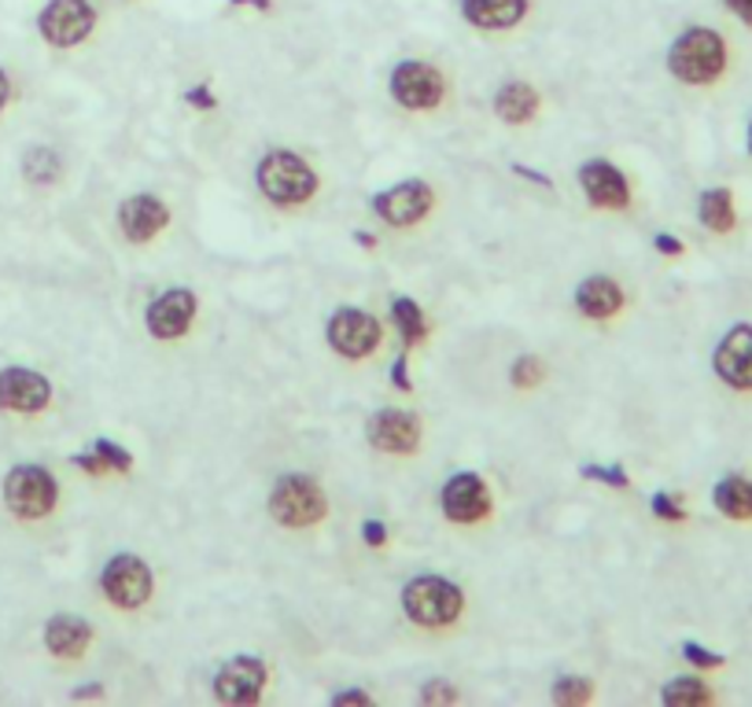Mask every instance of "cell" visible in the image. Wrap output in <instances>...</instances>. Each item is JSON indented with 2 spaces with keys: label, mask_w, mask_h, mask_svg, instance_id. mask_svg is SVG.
I'll return each mask as SVG.
<instances>
[{
  "label": "cell",
  "mask_w": 752,
  "mask_h": 707,
  "mask_svg": "<svg viewBox=\"0 0 752 707\" xmlns=\"http://www.w3.org/2000/svg\"><path fill=\"white\" fill-rule=\"evenodd\" d=\"M726 67H731V49H726L723 33L712 27H686L668 49V71L682 85H715L726 74Z\"/></svg>",
  "instance_id": "1"
},
{
  "label": "cell",
  "mask_w": 752,
  "mask_h": 707,
  "mask_svg": "<svg viewBox=\"0 0 752 707\" xmlns=\"http://www.w3.org/2000/svg\"><path fill=\"white\" fill-rule=\"evenodd\" d=\"M254 181H259L265 200L277 206H299L318 192L314 166H310L303 155L284 152V148H273L270 155H262L259 170H254Z\"/></svg>",
  "instance_id": "2"
},
{
  "label": "cell",
  "mask_w": 752,
  "mask_h": 707,
  "mask_svg": "<svg viewBox=\"0 0 752 707\" xmlns=\"http://www.w3.org/2000/svg\"><path fill=\"white\" fill-rule=\"evenodd\" d=\"M402 612L424 630L450 627L465 612V594L443 575H418L402 589Z\"/></svg>",
  "instance_id": "3"
},
{
  "label": "cell",
  "mask_w": 752,
  "mask_h": 707,
  "mask_svg": "<svg viewBox=\"0 0 752 707\" xmlns=\"http://www.w3.org/2000/svg\"><path fill=\"white\" fill-rule=\"evenodd\" d=\"M270 513L281 527H314L325 519L329 502H325V491H321L310 475L288 472L273 483Z\"/></svg>",
  "instance_id": "4"
},
{
  "label": "cell",
  "mask_w": 752,
  "mask_h": 707,
  "mask_svg": "<svg viewBox=\"0 0 752 707\" xmlns=\"http://www.w3.org/2000/svg\"><path fill=\"white\" fill-rule=\"evenodd\" d=\"M56 479L41 465H19L4 479V502L19 519H44L56 508Z\"/></svg>",
  "instance_id": "5"
},
{
  "label": "cell",
  "mask_w": 752,
  "mask_h": 707,
  "mask_svg": "<svg viewBox=\"0 0 752 707\" xmlns=\"http://www.w3.org/2000/svg\"><path fill=\"white\" fill-rule=\"evenodd\" d=\"M152 586H156L152 567H148L141 556H130V553L111 556L108 567H103V575H100L103 597H108L114 608H126V612L144 608L148 597H152Z\"/></svg>",
  "instance_id": "6"
},
{
  "label": "cell",
  "mask_w": 752,
  "mask_h": 707,
  "mask_svg": "<svg viewBox=\"0 0 752 707\" xmlns=\"http://www.w3.org/2000/svg\"><path fill=\"white\" fill-rule=\"evenodd\" d=\"M92 27H97V8L89 0H49L38 16L41 38L52 49H74L89 38Z\"/></svg>",
  "instance_id": "7"
},
{
  "label": "cell",
  "mask_w": 752,
  "mask_h": 707,
  "mask_svg": "<svg viewBox=\"0 0 752 707\" xmlns=\"http://www.w3.org/2000/svg\"><path fill=\"white\" fill-rule=\"evenodd\" d=\"M443 74L435 71L432 63L421 60H407L391 71V97H395L399 108L407 111H432L443 103Z\"/></svg>",
  "instance_id": "8"
},
{
  "label": "cell",
  "mask_w": 752,
  "mask_h": 707,
  "mask_svg": "<svg viewBox=\"0 0 752 707\" xmlns=\"http://www.w3.org/2000/svg\"><path fill=\"white\" fill-rule=\"evenodd\" d=\"M380 321L365 310L343 306L329 317V346L335 354L351 357V362H362L380 346Z\"/></svg>",
  "instance_id": "9"
},
{
  "label": "cell",
  "mask_w": 752,
  "mask_h": 707,
  "mask_svg": "<svg viewBox=\"0 0 752 707\" xmlns=\"http://www.w3.org/2000/svg\"><path fill=\"white\" fill-rule=\"evenodd\" d=\"M712 368L731 391H742V394L752 391V324L749 321L734 324V329L723 335L712 354Z\"/></svg>",
  "instance_id": "10"
},
{
  "label": "cell",
  "mask_w": 752,
  "mask_h": 707,
  "mask_svg": "<svg viewBox=\"0 0 752 707\" xmlns=\"http://www.w3.org/2000/svg\"><path fill=\"white\" fill-rule=\"evenodd\" d=\"M365 435L380 454L407 457V454H418L421 446V421L407 410H380L369 416Z\"/></svg>",
  "instance_id": "11"
},
{
  "label": "cell",
  "mask_w": 752,
  "mask_h": 707,
  "mask_svg": "<svg viewBox=\"0 0 752 707\" xmlns=\"http://www.w3.org/2000/svg\"><path fill=\"white\" fill-rule=\"evenodd\" d=\"M432 206H435V192L428 189L424 181H402V184H395V189L380 192L373 200V211L395 229L424 222V218L432 214Z\"/></svg>",
  "instance_id": "12"
},
{
  "label": "cell",
  "mask_w": 752,
  "mask_h": 707,
  "mask_svg": "<svg viewBox=\"0 0 752 707\" xmlns=\"http://www.w3.org/2000/svg\"><path fill=\"white\" fill-rule=\"evenodd\" d=\"M443 513L454 524H480V519H488L494 513L488 483L477 472H458L443 486Z\"/></svg>",
  "instance_id": "13"
},
{
  "label": "cell",
  "mask_w": 752,
  "mask_h": 707,
  "mask_svg": "<svg viewBox=\"0 0 752 707\" xmlns=\"http://www.w3.org/2000/svg\"><path fill=\"white\" fill-rule=\"evenodd\" d=\"M580 184H583L586 200L594 203L598 211H628L631 206L628 178L605 159H594V162H586V166H580Z\"/></svg>",
  "instance_id": "14"
},
{
  "label": "cell",
  "mask_w": 752,
  "mask_h": 707,
  "mask_svg": "<svg viewBox=\"0 0 752 707\" xmlns=\"http://www.w3.org/2000/svg\"><path fill=\"white\" fill-rule=\"evenodd\" d=\"M192 317H195V295L189 287H170V292H163L148 306L144 321L156 340H181V335L192 329Z\"/></svg>",
  "instance_id": "15"
},
{
  "label": "cell",
  "mask_w": 752,
  "mask_h": 707,
  "mask_svg": "<svg viewBox=\"0 0 752 707\" xmlns=\"http://www.w3.org/2000/svg\"><path fill=\"white\" fill-rule=\"evenodd\" d=\"M52 402V384L33 368H4L0 373V405L11 413H41Z\"/></svg>",
  "instance_id": "16"
},
{
  "label": "cell",
  "mask_w": 752,
  "mask_h": 707,
  "mask_svg": "<svg viewBox=\"0 0 752 707\" xmlns=\"http://www.w3.org/2000/svg\"><path fill=\"white\" fill-rule=\"evenodd\" d=\"M265 689V664L262 659L240 656L225 664L214 678V697L222 704H254Z\"/></svg>",
  "instance_id": "17"
},
{
  "label": "cell",
  "mask_w": 752,
  "mask_h": 707,
  "mask_svg": "<svg viewBox=\"0 0 752 707\" xmlns=\"http://www.w3.org/2000/svg\"><path fill=\"white\" fill-rule=\"evenodd\" d=\"M119 225L130 243H148L170 225V206L159 195H130L119 206Z\"/></svg>",
  "instance_id": "18"
},
{
  "label": "cell",
  "mask_w": 752,
  "mask_h": 707,
  "mask_svg": "<svg viewBox=\"0 0 752 707\" xmlns=\"http://www.w3.org/2000/svg\"><path fill=\"white\" fill-rule=\"evenodd\" d=\"M623 303H628V299H623V287L616 281H609V276H590V281L580 284V292H575V306H580V314L590 321L616 317Z\"/></svg>",
  "instance_id": "19"
},
{
  "label": "cell",
  "mask_w": 752,
  "mask_h": 707,
  "mask_svg": "<svg viewBox=\"0 0 752 707\" xmlns=\"http://www.w3.org/2000/svg\"><path fill=\"white\" fill-rule=\"evenodd\" d=\"M461 16L480 30H509L528 16V0H461Z\"/></svg>",
  "instance_id": "20"
},
{
  "label": "cell",
  "mask_w": 752,
  "mask_h": 707,
  "mask_svg": "<svg viewBox=\"0 0 752 707\" xmlns=\"http://www.w3.org/2000/svg\"><path fill=\"white\" fill-rule=\"evenodd\" d=\"M89 642H92L89 623L78 619V616H56L49 627H44V645H49V653L60 656V659L86 656Z\"/></svg>",
  "instance_id": "21"
},
{
  "label": "cell",
  "mask_w": 752,
  "mask_h": 707,
  "mask_svg": "<svg viewBox=\"0 0 752 707\" xmlns=\"http://www.w3.org/2000/svg\"><path fill=\"white\" fill-rule=\"evenodd\" d=\"M712 502L734 524H752V479L745 475H723L712 491Z\"/></svg>",
  "instance_id": "22"
},
{
  "label": "cell",
  "mask_w": 752,
  "mask_h": 707,
  "mask_svg": "<svg viewBox=\"0 0 752 707\" xmlns=\"http://www.w3.org/2000/svg\"><path fill=\"white\" fill-rule=\"evenodd\" d=\"M494 111L509 125H524L539 114V92L528 81H505L499 97H494Z\"/></svg>",
  "instance_id": "23"
},
{
  "label": "cell",
  "mask_w": 752,
  "mask_h": 707,
  "mask_svg": "<svg viewBox=\"0 0 752 707\" xmlns=\"http://www.w3.org/2000/svg\"><path fill=\"white\" fill-rule=\"evenodd\" d=\"M698 218L701 225L715 236H726L738 229V211H734V195L731 189H704L698 200Z\"/></svg>",
  "instance_id": "24"
},
{
  "label": "cell",
  "mask_w": 752,
  "mask_h": 707,
  "mask_svg": "<svg viewBox=\"0 0 752 707\" xmlns=\"http://www.w3.org/2000/svg\"><path fill=\"white\" fill-rule=\"evenodd\" d=\"M391 317H395V324H399V335H402V343H407V351L413 343L428 340V332H432V324H428V317L421 314V306L407 295L391 303Z\"/></svg>",
  "instance_id": "25"
},
{
  "label": "cell",
  "mask_w": 752,
  "mask_h": 707,
  "mask_svg": "<svg viewBox=\"0 0 752 707\" xmlns=\"http://www.w3.org/2000/svg\"><path fill=\"white\" fill-rule=\"evenodd\" d=\"M661 700L668 707H698V704H712L715 693L704 686L701 678H675V681H668V686H664Z\"/></svg>",
  "instance_id": "26"
},
{
  "label": "cell",
  "mask_w": 752,
  "mask_h": 707,
  "mask_svg": "<svg viewBox=\"0 0 752 707\" xmlns=\"http://www.w3.org/2000/svg\"><path fill=\"white\" fill-rule=\"evenodd\" d=\"M22 173H27L33 184H52L60 178V155H56L52 148H30V152L22 155Z\"/></svg>",
  "instance_id": "27"
},
{
  "label": "cell",
  "mask_w": 752,
  "mask_h": 707,
  "mask_svg": "<svg viewBox=\"0 0 752 707\" xmlns=\"http://www.w3.org/2000/svg\"><path fill=\"white\" fill-rule=\"evenodd\" d=\"M590 681H583V678H561L558 686H553V704H586L590 700Z\"/></svg>",
  "instance_id": "28"
},
{
  "label": "cell",
  "mask_w": 752,
  "mask_h": 707,
  "mask_svg": "<svg viewBox=\"0 0 752 707\" xmlns=\"http://www.w3.org/2000/svg\"><path fill=\"white\" fill-rule=\"evenodd\" d=\"M542 376H547V365H542L535 354H524L513 365V384L517 387H535V384H542Z\"/></svg>",
  "instance_id": "29"
},
{
  "label": "cell",
  "mask_w": 752,
  "mask_h": 707,
  "mask_svg": "<svg viewBox=\"0 0 752 707\" xmlns=\"http://www.w3.org/2000/svg\"><path fill=\"white\" fill-rule=\"evenodd\" d=\"M97 457L108 465V472H130L133 468V457L126 454L122 446L108 443V438H97Z\"/></svg>",
  "instance_id": "30"
},
{
  "label": "cell",
  "mask_w": 752,
  "mask_h": 707,
  "mask_svg": "<svg viewBox=\"0 0 752 707\" xmlns=\"http://www.w3.org/2000/svg\"><path fill=\"white\" fill-rule=\"evenodd\" d=\"M682 656H686L690 664H693V667H701V670H720V667L726 664V659H723L720 653H709V648L698 645V642H686V645H682Z\"/></svg>",
  "instance_id": "31"
},
{
  "label": "cell",
  "mask_w": 752,
  "mask_h": 707,
  "mask_svg": "<svg viewBox=\"0 0 752 707\" xmlns=\"http://www.w3.org/2000/svg\"><path fill=\"white\" fill-rule=\"evenodd\" d=\"M458 697L461 693L454 689V686H447V681H428V686L421 689V700L424 704H458Z\"/></svg>",
  "instance_id": "32"
},
{
  "label": "cell",
  "mask_w": 752,
  "mask_h": 707,
  "mask_svg": "<svg viewBox=\"0 0 752 707\" xmlns=\"http://www.w3.org/2000/svg\"><path fill=\"white\" fill-rule=\"evenodd\" d=\"M653 513L661 516V519H686V508L679 505V497H668V494H656L653 497Z\"/></svg>",
  "instance_id": "33"
},
{
  "label": "cell",
  "mask_w": 752,
  "mask_h": 707,
  "mask_svg": "<svg viewBox=\"0 0 752 707\" xmlns=\"http://www.w3.org/2000/svg\"><path fill=\"white\" fill-rule=\"evenodd\" d=\"M723 4H726V11H731L738 22L752 27V0H723Z\"/></svg>",
  "instance_id": "34"
},
{
  "label": "cell",
  "mask_w": 752,
  "mask_h": 707,
  "mask_svg": "<svg viewBox=\"0 0 752 707\" xmlns=\"http://www.w3.org/2000/svg\"><path fill=\"white\" fill-rule=\"evenodd\" d=\"M583 475H594V479H605V483H616V486H628V475L620 468H586Z\"/></svg>",
  "instance_id": "35"
},
{
  "label": "cell",
  "mask_w": 752,
  "mask_h": 707,
  "mask_svg": "<svg viewBox=\"0 0 752 707\" xmlns=\"http://www.w3.org/2000/svg\"><path fill=\"white\" fill-rule=\"evenodd\" d=\"M332 704H373L369 693H358V689H347V693H335Z\"/></svg>",
  "instance_id": "36"
},
{
  "label": "cell",
  "mask_w": 752,
  "mask_h": 707,
  "mask_svg": "<svg viewBox=\"0 0 752 707\" xmlns=\"http://www.w3.org/2000/svg\"><path fill=\"white\" fill-rule=\"evenodd\" d=\"M656 251H664V254H682V243H679L675 236L661 233V236H656Z\"/></svg>",
  "instance_id": "37"
},
{
  "label": "cell",
  "mask_w": 752,
  "mask_h": 707,
  "mask_svg": "<svg viewBox=\"0 0 752 707\" xmlns=\"http://www.w3.org/2000/svg\"><path fill=\"white\" fill-rule=\"evenodd\" d=\"M384 524H365V542L369 546H384Z\"/></svg>",
  "instance_id": "38"
},
{
  "label": "cell",
  "mask_w": 752,
  "mask_h": 707,
  "mask_svg": "<svg viewBox=\"0 0 752 707\" xmlns=\"http://www.w3.org/2000/svg\"><path fill=\"white\" fill-rule=\"evenodd\" d=\"M391 376H395V387H402V391L410 387V373H407V362H399V365H395V373H391Z\"/></svg>",
  "instance_id": "39"
},
{
  "label": "cell",
  "mask_w": 752,
  "mask_h": 707,
  "mask_svg": "<svg viewBox=\"0 0 752 707\" xmlns=\"http://www.w3.org/2000/svg\"><path fill=\"white\" fill-rule=\"evenodd\" d=\"M189 100H192V103H203V108H214V100H211V97H207V92H203V89H200V92H192V97H189Z\"/></svg>",
  "instance_id": "40"
},
{
  "label": "cell",
  "mask_w": 752,
  "mask_h": 707,
  "mask_svg": "<svg viewBox=\"0 0 752 707\" xmlns=\"http://www.w3.org/2000/svg\"><path fill=\"white\" fill-rule=\"evenodd\" d=\"M8 89H11V85H8V74L0 71V108H4V103H8Z\"/></svg>",
  "instance_id": "41"
},
{
  "label": "cell",
  "mask_w": 752,
  "mask_h": 707,
  "mask_svg": "<svg viewBox=\"0 0 752 707\" xmlns=\"http://www.w3.org/2000/svg\"><path fill=\"white\" fill-rule=\"evenodd\" d=\"M233 4H259V8H270V0H233Z\"/></svg>",
  "instance_id": "42"
},
{
  "label": "cell",
  "mask_w": 752,
  "mask_h": 707,
  "mask_svg": "<svg viewBox=\"0 0 752 707\" xmlns=\"http://www.w3.org/2000/svg\"><path fill=\"white\" fill-rule=\"evenodd\" d=\"M749 155H752V122H749Z\"/></svg>",
  "instance_id": "43"
}]
</instances>
